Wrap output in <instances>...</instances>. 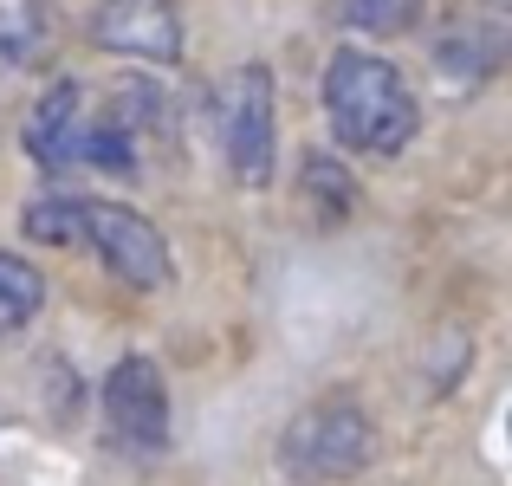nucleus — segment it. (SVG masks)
<instances>
[{
    "instance_id": "obj_1",
    "label": "nucleus",
    "mask_w": 512,
    "mask_h": 486,
    "mask_svg": "<svg viewBox=\"0 0 512 486\" xmlns=\"http://www.w3.org/2000/svg\"><path fill=\"white\" fill-rule=\"evenodd\" d=\"M325 117L344 150H363V156H396L422 130V104H415L409 78L389 59L357 52V46L331 52L325 65Z\"/></svg>"
},
{
    "instance_id": "obj_2",
    "label": "nucleus",
    "mask_w": 512,
    "mask_h": 486,
    "mask_svg": "<svg viewBox=\"0 0 512 486\" xmlns=\"http://www.w3.org/2000/svg\"><path fill=\"white\" fill-rule=\"evenodd\" d=\"M376 461V422L350 396H318L279 435V480L286 486H344Z\"/></svg>"
},
{
    "instance_id": "obj_3",
    "label": "nucleus",
    "mask_w": 512,
    "mask_h": 486,
    "mask_svg": "<svg viewBox=\"0 0 512 486\" xmlns=\"http://www.w3.org/2000/svg\"><path fill=\"white\" fill-rule=\"evenodd\" d=\"M208 117H214V137H221L234 182L240 188L273 182V72L266 65H234L227 78H214Z\"/></svg>"
},
{
    "instance_id": "obj_4",
    "label": "nucleus",
    "mask_w": 512,
    "mask_h": 486,
    "mask_svg": "<svg viewBox=\"0 0 512 486\" xmlns=\"http://www.w3.org/2000/svg\"><path fill=\"white\" fill-rule=\"evenodd\" d=\"M72 221H78V240L98 247V260L111 266V279H124L130 292H169L175 286L169 240L150 214L124 208V201H78L72 195Z\"/></svg>"
},
{
    "instance_id": "obj_5",
    "label": "nucleus",
    "mask_w": 512,
    "mask_h": 486,
    "mask_svg": "<svg viewBox=\"0 0 512 486\" xmlns=\"http://www.w3.org/2000/svg\"><path fill=\"white\" fill-rule=\"evenodd\" d=\"M104 428L124 454H163L169 448V383L150 357H124L104 370Z\"/></svg>"
},
{
    "instance_id": "obj_6",
    "label": "nucleus",
    "mask_w": 512,
    "mask_h": 486,
    "mask_svg": "<svg viewBox=\"0 0 512 486\" xmlns=\"http://www.w3.org/2000/svg\"><path fill=\"white\" fill-rule=\"evenodd\" d=\"M91 46L169 65L182 59V13H175V0H104L91 13Z\"/></svg>"
},
{
    "instance_id": "obj_7",
    "label": "nucleus",
    "mask_w": 512,
    "mask_h": 486,
    "mask_svg": "<svg viewBox=\"0 0 512 486\" xmlns=\"http://www.w3.org/2000/svg\"><path fill=\"white\" fill-rule=\"evenodd\" d=\"M78 124H85V91H78L72 78H52L46 98H39V104H33V117H26V156H33L46 175L72 169Z\"/></svg>"
},
{
    "instance_id": "obj_8",
    "label": "nucleus",
    "mask_w": 512,
    "mask_h": 486,
    "mask_svg": "<svg viewBox=\"0 0 512 486\" xmlns=\"http://www.w3.org/2000/svg\"><path fill=\"white\" fill-rule=\"evenodd\" d=\"M46 305V279L20 260V253H0V331H26Z\"/></svg>"
},
{
    "instance_id": "obj_9",
    "label": "nucleus",
    "mask_w": 512,
    "mask_h": 486,
    "mask_svg": "<svg viewBox=\"0 0 512 486\" xmlns=\"http://www.w3.org/2000/svg\"><path fill=\"white\" fill-rule=\"evenodd\" d=\"M46 7L39 0H0V59L7 65H26L39 59V46H46Z\"/></svg>"
},
{
    "instance_id": "obj_10",
    "label": "nucleus",
    "mask_w": 512,
    "mask_h": 486,
    "mask_svg": "<svg viewBox=\"0 0 512 486\" xmlns=\"http://www.w3.org/2000/svg\"><path fill=\"white\" fill-rule=\"evenodd\" d=\"M422 0H350V26L363 33H409Z\"/></svg>"
},
{
    "instance_id": "obj_11",
    "label": "nucleus",
    "mask_w": 512,
    "mask_h": 486,
    "mask_svg": "<svg viewBox=\"0 0 512 486\" xmlns=\"http://www.w3.org/2000/svg\"><path fill=\"white\" fill-rule=\"evenodd\" d=\"M26 234L33 240H52V247H65V240H78V221H72V195H46L26 208Z\"/></svg>"
}]
</instances>
